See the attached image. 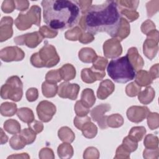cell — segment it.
Instances as JSON below:
<instances>
[{"mask_svg":"<svg viewBox=\"0 0 159 159\" xmlns=\"http://www.w3.org/2000/svg\"><path fill=\"white\" fill-rule=\"evenodd\" d=\"M122 17L116 1H106L101 4L91 5L81 16L79 25L84 32L93 35L106 32L114 38Z\"/></svg>","mask_w":159,"mask_h":159,"instance_id":"6da1fadb","label":"cell"},{"mask_svg":"<svg viewBox=\"0 0 159 159\" xmlns=\"http://www.w3.org/2000/svg\"><path fill=\"white\" fill-rule=\"evenodd\" d=\"M41 5L44 22L54 30L73 27L82 16L77 1L43 0Z\"/></svg>","mask_w":159,"mask_h":159,"instance_id":"7a4b0ae2","label":"cell"},{"mask_svg":"<svg viewBox=\"0 0 159 159\" xmlns=\"http://www.w3.org/2000/svg\"><path fill=\"white\" fill-rule=\"evenodd\" d=\"M107 71L110 78L118 83H126L135 76V71L127 55L111 60Z\"/></svg>","mask_w":159,"mask_h":159,"instance_id":"3957f363","label":"cell"},{"mask_svg":"<svg viewBox=\"0 0 159 159\" xmlns=\"http://www.w3.org/2000/svg\"><path fill=\"white\" fill-rule=\"evenodd\" d=\"M60 60L56 48L47 41L39 52L32 54L30 59L31 64L36 68H51L57 65Z\"/></svg>","mask_w":159,"mask_h":159,"instance_id":"277c9868","label":"cell"},{"mask_svg":"<svg viewBox=\"0 0 159 159\" xmlns=\"http://www.w3.org/2000/svg\"><path fill=\"white\" fill-rule=\"evenodd\" d=\"M23 85L17 76L9 77L1 88V97L2 99H9L13 101H20L23 94Z\"/></svg>","mask_w":159,"mask_h":159,"instance_id":"5b68a950","label":"cell"},{"mask_svg":"<svg viewBox=\"0 0 159 159\" xmlns=\"http://www.w3.org/2000/svg\"><path fill=\"white\" fill-rule=\"evenodd\" d=\"M41 19V9L37 5H33L25 14H19L14 21L16 27L20 30H25L30 28L32 24L40 26Z\"/></svg>","mask_w":159,"mask_h":159,"instance_id":"8992f818","label":"cell"},{"mask_svg":"<svg viewBox=\"0 0 159 159\" xmlns=\"http://www.w3.org/2000/svg\"><path fill=\"white\" fill-rule=\"evenodd\" d=\"M147 37L143 45V52L149 60L155 57L158 50V31L154 30L147 35Z\"/></svg>","mask_w":159,"mask_h":159,"instance_id":"52a82bcc","label":"cell"},{"mask_svg":"<svg viewBox=\"0 0 159 159\" xmlns=\"http://www.w3.org/2000/svg\"><path fill=\"white\" fill-rule=\"evenodd\" d=\"M111 106L109 104H101L94 107L90 112L92 119L96 122L101 129H106L107 127V117L105 113L110 111Z\"/></svg>","mask_w":159,"mask_h":159,"instance_id":"ba28073f","label":"cell"},{"mask_svg":"<svg viewBox=\"0 0 159 159\" xmlns=\"http://www.w3.org/2000/svg\"><path fill=\"white\" fill-rule=\"evenodd\" d=\"M43 39V37L38 31L17 36L14 38V41L17 45H25L29 48H34L42 42Z\"/></svg>","mask_w":159,"mask_h":159,"instance_id":"9c48e42d","label":"cell"},{"mask_svg":"<svg viewBox=\"0 0 159 159\" xmlns=\"http://www.w3.org/2000/svg\"><path fill=\"white\" fill-rule=\"evenodd\" d=\"M36 111L39 119L43 122H48L51 120L55 114L57 109L52 102L48 101H42L37 105Z\"/></svg>","mask_w":159,"mask_h":159,"instance_id":"30bf717a","label":"cell"},{"mask_svg":"<svg viewBox=\"0 0 159 159\" xmlns=\"http://www.w3.org/2000/svg\"><path fill=\"white\" fill-rule=\"evenodd\" d=\"M80 87L76 83H70L68 81L61 83L58 87V95L64 99L75 100L78 97Z\"/></svg>","mask_w":159,"mask_h":159,"instance_id":"8fae6325","label":"cell"},{"mask_svg":"<svg viewBox=\"0 0 159 159\" xmlns=\"http://www.w3.org/2000/svg\"><path fill=\"white\" fill-rule=\"evenodd\" d=\"M25 53L24 51L16 46L7 47L0 52V58L5 62L21 61L24 59Z\"/></svg>","mask_w":159,"mask_h":159,"instance_id":"7c38bea8","label":"cell"},{"mask_svg":"<svg viewBox=\"0 0 159 159\" xmlns=\"http://www.w3.org/2000/svg\"><path fill=\"white\" fill-rule=\"evenodd\" d=\"M103 52L108 58H116L122 53V48L119 40L112 38L107 40L103 44Z\"/></svg>","mask_w":159,"mask_h":159,"instance_id":"4fadbf2b","label":"cell"},{"mask_svg":"<svg viewBox=\"0 0 159 159\" xmlns=\"http://www.w3.org/2000/svg\"><path fill=\"white\" fill-rule=\"evenodd\" d=\"M150 111L146 106H132L127 111V117L129 120L134 123L143 121L149 114Z\"/></svg>","mask_w":159,"mask_h":159,"instance_id":"5bb4252c","label":"cell"},{"mask_svg":"<svg viewBox=\"0 0 159 159\" xmlns=\"http://www.w3.org/2000/svg\"><path fill=\"white\" fill-rule=\"evenodd\" d=\"M13 19L11 17H3L0 22V41L4 42L11 38L13 34Z\"/></svg>","mask_w":159,"mask_h":159,"instance_id":"9a60e30c","label":"cell"},{"mask_svg":"<svg viewBox=\"0 0 159 159\" xmlns=\"http://www.w3.org/2000/svg\"><path fill=\"white\" fill-rule=\"evenodd\" d=\"M105 76V71H96L92 68H84L81 72V78L82 81L88 84L93 83L96 81L102 80Z\"/></svg>","mask_w":159,"mask_h":159,"instance_id":"2e32d148","label":"cell"},{"mask_svg":"<svg viewBox=\"0 0 159 159\" xmlns=\"http://www.w3.org/2000/svg\"><path fill=\"white\" fill-rule=\"evenodd\" d=\"M126 55L135 71H139L143 68L144 65V61L139 53L138 50L136 47L130 48L128 50Z\"/></svg>","mask_w":159,"mask_h":159,"instance_id":"e0dca14e","label":"cell"},{"mask_svg":"<svg viewBox=\"0 0 159 159\" xmlns=\"http://www.w3.org/2000/svg\"><path fill=\"white\" fill-rule=\"evenodd\" d=\"M115 89L114 84L109 80H103L99 84L97 91V97L101 100L106 99Z\"/></svg>","mask_w":159,"mask_h":159,"instance_id":"ac0fdd59","label":"cell"},{"mask_svg":"<svg viewBox=\"0 0 159 159\" xmlns=\"http://www.w3.org/2000/svg\"><path fill=\"white\" fill-rule=\"evenodd\" d=\"M78 57L80 60L86 63H93L97 57L95 51L89 47L82 48L78 52Z\"/></svg>","mask_w":159,"mask_h":159,"instance_id":"d6986e66","label":"cell"},{"mask_svg":"<svg viewBox=\"0 0 159 159\" xmlns=\"http://www.w3.org/2000/svg\"><path fill=\"white\" fill-rule=\"evenodd\" d=\"M135 82L140 86H147L152 83V78L148 71L146 70H140L135 73Z\"/></svg>","mask_w":159,"mask_h":159,"instance_id":"ffe728a7","label":"cell"},{"mask_svg":"<svg viewBox=\"0 0 159 159\" xmlns=\"http://www.w3.org/2000/svg\"><path fill=\"white\" fill-rule=\"evenodd\" d=\"M155 92L151 86L147 87L143 91H140L138 94L139 101L143 104H148L154 99Z\"/></svg>","mask_w":159,"mask_h":159,"instance_id":"44dd1931","label":"cell"},{"mask_svg":"<svg viewBox=\"0 0 159 159\" xmlns=\"http://www.w3.org/2000/svg\"><path fill=\"white\" fill-rule=\"evenodd\" d=\"M81 102L87 107H91L96 102L94 91L91 88L84 89L81 95Z\"/></svg>","mask_w":159,"mask_h":159,"instance_id":"7402d4cb","label":"cell"},{"mask_svg":"<svg viewBox=\"0 0 159 159\" xmlns=\"http://www.w3.org/2000/svg\"><path fill=\"white\" fill-rule=\"evenodd\" d=\"M60 73L61 79L65 81H68L74 79L76 76L75 68L70 63H66L63 65L60 69Z\"/></svg>","mask_w":159,"mask_h":159,"instance_id":"603a6c76","label":"cell"},{"mask_svg":"<svg viewBox=\"0 0 159 159\" xmlns=\"http://www.w3.org/2000/svg\"><path fill=\"white\" fill-rule=\"evenodd\" d=\"M130 27L129 22L125 18L122 17L120 27L114 38L119 40V41L122 40L123 39L128 37V35L130 34Z\"/></svg>","mask_w":159,"mask_h":159,"instance_id":"cb8c5ba5","label":"cell"},{"mask_svg":"<svg viewBox=\"0 0 159 159\" xmlns=\"http://www.w3.org/2000/svg\"><path fill=\"white\" fill-rule=\"evenodd\" d=\"M42 91L45 97L48 98H53L55 96L58 91V86L57 83L45 81L42 84Z\"/></svg>","mask_w":159,"mask_h":159,"instance_id":"d4e9b609","label":"cell"},{"mask_svg":"<svg viewBox=\"0 0 159 159\" xmlns=\"http://www.w3.org/2000/svg\"><path fill=\"white\" fill-rule=\"evenodd\" d=\"M58 136L62 142L70 143H72L75 139L74 132L70 128L66 126L62 127L58 130Z\"/></svg>","mask_w":159,"mask_h":159,"instance_id":"484cf974","label":"cell"},{"mask_svg":"<svg viewBox=\"0 0 159 159\" xmlns=\"http://www.w3.org/2000/svg\"><path fill=\"white\" fill-rule=\"evenodd\" d=\"M58 155L60 158H70L73 155V148L70 143H63L57 148Z\"/></svg>","mask_w":159,"mask_h":159,"instance_id":"4316f807","label":"cell"},{"mask_svg":"<svg viewBox=\"0 0 159 159\" xmlns=\"http://www.w3.org/2000/svg\"><path fill=\"white\" fill-rule=\"evenodd\" d=\"M17 117L24 122L29 124L34 120V115L33 111L28 107H21L17 109Z\"/></svg>","mask_w":159,"mask_h":159,"instance_id":"83f0119b","label":"cell"},{"mask_svg":"<svg viewBox=\"0 0 159 159\" xmlns=\"http://www.w3.org/2000/svg\"><path fill=\"white\" fill-rule=\"evenodd\" d=\"M4 130L10 134H17L20 132V125L15 119H10L6 120L4 123Z\"/></svg>","mask_w":159,"mask_h":159,"instance_id":"f1b7e54d","label":"cell"},{"mask_svg":"<svg viewBox=\"0 0 159 159\" xmlns=\"http://www.w3.org/2000/svg\"><path fill=\"white\" fill-rule=\"evenodd\" d=\"M83 135L88 139H93L95 137L98 133V128L96 125L91 121L86 122L81 128Z\"/></svg>","mask_w":159,"mask_h":159,"instance_id":"f546056e","label":"cell"},{"mask_svg":"<svg viewBox=\"0 0 159 159\" xmlns=\"http://www.w3.org/2000/svg\"><path fill=\"white\" fill-rule=\"evenodd\" d=\"M1 114L3 116L11 117L14 116L17 111V105L13 102H5L1 104L0 107Z\"/></svg>","mask_w":159,"mask_h":159,"instance_id":"4dcf8cb0","label":"cell"},{"mask_svg":"<svg viewBox=\"0 0 159 159\" xmlns=\"http://www.w3.org/2000/svg\"><path fill=\"white\" fill-rule=\"evenodd\" d=\"M146 134V129L143 126H136L131 128L129 133V137L132 140L139 142L141 141Z\"/></svg>","mask_w":159,"mask_h":159,"instance_id":"1f68e13d","label":"cell"},{"mask_svg":"<svg viewBox=\"0 0 159 159\" xmlns=\"http://www.w3.org/2000/svg\"><path fill=\"white\" fill-rule=\"evenodd\" d=\"M107 127L112 128H118L121 127L124 124V119L119 114H113L107 117Z\"/></svg>","mask_w":159,"mask_h":159,"instance_id":"d6a6232c","label":"cell"},{"mask_svg":"<svg viewBox=\"0 0 159 159\" xmlns=\"http://www.w3.org/2000/svg\"><path fill=\"white\" fill-rule=\"evenodd\" d=\"M27 145L24 138L20 135L15 134L9 140V145L14 150H20L25 147Z\"/></svg>","mask_w":159,"mask_h":159,"instance_id":"836d02e7","label":"cell"},{"mask_svg":"<svg viewBox=\"0 0 159 159\" xmlns=\"http://www.w3.org/2000/svg\"><path fill=\"white\" fill-rule=\"evenodd\" d=\"M119 10L121 16H124L127 19V21L129 22H132L135 20H137L139 17V13L136 10L132 9H127L124 8L119 7Z\"/></svg>","mask_w":159,"mask_h":159,"instance_id":"e575fe53","label":"cell"},{"mask_svg":"<svg viewBox=\"0 0 159 159\" xmlns=\"http://www.w3.org/2000/svg\"><path fill=\"white\" fill-rule=\"evenodd\" d=\"M82 32L81 29L78 26H76L73 29L67 30L65 34V37L68 40L76 41L79 40Z\"/></svg>","mask_w":159,"mask_h":159,"instance_id":"d590c367","label":"cell"},{"mask_svg":"<svg viewBox=\"0 0 159 159\" xmlns=\"http://www.w3.org/2000/svg\"><path fill=\"white\" fill-rule=\"evenodd\" d=\"M107 63L108 60H107V58L97 56L96 58L93 63V66H91V68L96 71H105V69L106 66L107 65Z\"/></svg>","mask_w":159,"mask_h":159,"instance_id":"8d00e7d4","label":"cell"},{"mask_svg":"<svg viewBox=\"0 0 159 159\" xmlns=\"http://www.w3.org/2000/svg\"><path fill=\"white\" fill-rule=\"evenodd\" d=\"M143 145L146 148H158V139L156 135L148 134L144 139Z\"/></svg>","mask_w":159,"mask_h":159,"instance_id":"74e56055","label":"cell"},{"mask_svg":"<svg viewBox=\"0 0 159 159\" xmlns=\"http://www.w3.org/2000/svg\"><path fill=\"white\" fill-rule=\"evenodd\" d=\"M20 135L24 138L27 145L32 144L36 139L37 134L31 129H24L20 132Z\"/></svg>","mask_w":159,"mask_h":159,"instance_id":"f35d334b","label":"cell"},{"mask_svg":"<svg viewBox=\"0 0 159 159\" xmlns=\"http://www.w3.org/2000/svg\"><path fill=\"white\" fill-rule=\"evenodd\" d=\"M147 124L151 130L157 129L159 127V115L157 112H149L147 117Z\"/></svg>","mask_w":159,"mask_h":159,"instance_id":"ab89813d","label":"cell"},{"mask_svg":"<svg viewBox=\"0 0 159 159\" xmlns=\"http://www.w3.org/2000/svg\"><path fill=\"white\" fill-rule=\"evenodd\" d=\"M116 2L117 4L119 7L127 9H132L136 10L138 7L140 1H126V0H119L116 1Z\"/></svg>","mask_w":159,"mask_h":159,"instance_id":"60d3db41","label":"cell"},{"mask_svg":"<svg viewBox=\"0 0 159 159\" xmlns=\"http://www.w3.org/2000/svg\"><path fill=\"white\" fill-rule=\"evenodd\" d=\"M45 80L48 82L53 83H57L61 81L62 79L59 69L53 70L48 71L45 75Z\"/></svg>","mask_w":159,"mask_h":159,"instance_id":"b9f144b4","label":"cell"},{"mask_svg":"<svg viewBox=\"0 0 159 159\" xmlns=\"http://www.w3.org/2000/svg\"><path fill=\"white\" fill-rule=\"evenodd\" d=\"M141 91V86H139L135 81L127 84L125 87V93L129 97H134L139 94Z\"/></svg>","mask_w":159,"mask_h":159,"instance_id":"7bdbcfd3","label":"cell"},{"mask_svg":"<svg viewBox=\"0 0 159 159\" xmlns=\"http://www.w3.org/2000/svg\"><path fill=\"white\" fill-rule=\"evenodd\" d=\"M122 145L130 153L135 151L138 147L137 142L132 140L129 136L125 137L122 141Z\"/></svg>","mask_w":159,"mask_h":159,"instance_id":"ee69618b","label":"cell"},{"mask_svg":"<svg viewBox=\"0 0 159 159\" xmlns=\"http://www.w3.org/2000/svg\"><path fill=\"white\" fill-rule=\"evenodd\" d=\"M159 1H150L146 4L147 16L149 17H152L158 11L159 9Z\"/></svg>","mask_w":159,"mask_h":159,"instance_id":"f6af8a7d","label":"cell"},{"mask_svg":"<svg viewBox=\"0 0 159 159\" xmlns=\"http://www.w3.org/2000/svg\"><path fill=\"white\" fill-rule=\"evenodd\" d=\"M39 32L43 38L52 39L55 37L58 34V31L50 29L47 25H43L40 27Z\"/></svg>","mask_w":159,"mask_h":159,"instance_id":"bcb514c9","label":"cell"},{"mask_svg":"<svg viewBox=\"0 0 159 159\" xmlns=\"http://www.w3.org/2000/svg\"><path fill=\"white\" fill-rule=\"evenodd\" d=\"M75 111L76 116H84L89 112V108L85 106L81 101H77L75 105Z\"/></svg>","mask_w":159,"mask_h":159,"instance_id":"7dc6e473","label":"cell"},{"mask_svg":"<svg viewBox=\"0 0 159 159\" xmlns=\"http://www.w3.org/2000/svg\"><path fill=\"white\" fill-rule=\"evenodd\" d=\"M99 152L98 149L93 147H88L84 152V158H99Z\"/></svg>","mask_w":159,"mask_h":159,"instance_id":"c3c4849f","label":"cell"},{"mask_svg":"<svg viewBox=\"0 0 159 159\" xmlns=\"http://www.w3.org/2000/svg\"><path fill=\"white\" fill-rule=\"evenodd\" d=\"M155 28L156 27L155 24L151 20L147 19L142 24L140 29L142 33H143L145 35H147L151 31L155 30Z\"/></svg>","mask_w":159,"mask_h":159,"instance_id":"681fc988","label":"cell"},{"mask_svg":"<svg viewBox=\"0 0 159 159\" xmlns=\"http://www.w3.org/2000/svg\"><path fill=\"white\" fill-rule=\"evenodd\" d=\"M91 121V118L88 116H76L74 119V125L79 130H81L82 127L88 122Z\"/></svg>","mask_w":159,"mask_h":159,"instance_id":"f907efd6","label":"cell"},{"mask_svg":"<svg viewBox=\"0 0 159 159\" xmlns=\"http://www.w3.org/2000/svg\"><path fill=\"white\" fill-rule=\"evenodd\" d=\"M16 8V4L14 1L6 0L2 2L1 6V9L4 13H11Z\"/></svg>","mask_w":159,"mask_h":159,"instance_id":"816d5d0a","label":"cell"},{"mask_svg":"<svg viewBox=\"0 0 159 159\" xmlns=\"http://www.w3.org/2000/svg\"><path fill=\"white\" fill-rule=\"evenodd\" d=\"M130 152H128L121 144L119 145L116 152V156L114 158H130Z\"/></svg>","mask_w":159,"mask_h":159,"instance_id":"f5cc1de1","label":"cell"},{"mask_svg":"<svg viewBox=\"0 0 159 159\" xmlns=\"http://www.w3.org/2000/svg\"><path fill=\"white\" fill-rule=\"evenodd\" d=\"M26 98L29 102H34L36 101L39 97V92L37 88H30L27 89L25 93Z\"/></svg>","mask_w":159,"mask_h":159,"instance_id":"db71d44e","label":"cell"},{"mask_svg":"<svg viewBox=\"0 0 159 159\" xmlns=\"http://www.w3.org/2000/svg\"><path fill=\"white\" fill-rule=\"evenodd\" d=\"M159 154L158 148H146L143 150V157L145 158H158Z\"/></svg>","mask_w":159,"mask_h":159,"instance_id":"11a10c76","label":"cell"},{"mask_svg":"<svg viewBox=\"0 0 159 159\" xmlns=\"http://www.w3.org/2000/svg\"><path fill=\"white\" fill-rule=\"evenodd\" d=\"M28 127L31 129L36 134H39L43 130V125L41 122L35 120L33 122L28 124Z\"/></svg>","mask_w":159,"mask_h":159,"instance_id":"9f6ffc18","label":"cell"},{"mask_svg":"<svg viewBox=\"0 0 159 159\" xmlns=\"http://www.w3.org/2000/svg\"><path fill=\"white\" fill-rule=\"evenodd\" d=\"M40 158H54V153L53 150L49 148H43L39 152Z\"/></svg>","mask_w":159,"mask_h":159,"instance_id":"6f0895ef","label":"cell"},{"mask_svg":"<svg viewBox=\"0 0 159 159\" xmlns=\"http://www.w3.org/2000/svg\"><path fill=\"white\" fill-rule=\"evenodd\" d=\"M94 40V37L93 34L87 32H82V34L81 35L78 40L80 41V42L82 43L87 44L93 42Z\"/></svg>","mask_w":159,"mask_h":159,"instance_id":"680465c9","label":"cell"},{"mask_svg":"<svg viewBox=\"0 0 159 159\" xmlns=\"http://www.w3.org/2000/svg\"><path fill=\"white\" fill-rule=\"evenodd\" d=\"M77 2L80 6L81 11V14L84 15L88 11L89 7L91 6L92 1H86V0H80L77 1Z\"/></svg>","mask_w":159,"mask_h":159,"instance_id":"91938a15","label":"cell"},{"mask_svg":"<svg viewBox=\"0 0 159 159\" xmlns=\"http://www.w3.org/2000/svg\"><path fill=\"white\" fill-rule=\"evenodd\" d=\"M16 4V9L20 11H25L29 6V2L28 1H14Z\"/></svg>","mask_w":159,"mask_h":159,"instance_id":"94428289","label":"cell"},{"mask_svg":"<svg viewBox=\"0 0 159 159\" xmlns=\"http://www.w3.org/2000/svg\"><path fill=\"white\" fill-rule=\"evenodd\" d=\"M149 73L153 80L158 78V63L153 65L150 68Z\"/></svg>","mask_w":159,"mask_h":159,"instance_id":"6125c7cd","label":"cell"},{"mask_svg":"<svg viewBox=\"0 0 159 159\" xmlns=\"http://www.w3.org/2000/svg\"><path fill=\"white\" fill-rule=\"evenodd\" d=\"M8 140V137L4 132L3 129H1V144L2 145L6 143Z\"/></svg>","mask_w":159,"mask_h":159,"instance_id":"be15d7a7","label":"cell"},{"mask_svg":"<svg viewBox=\"0 0 159 159\" xmlns=\"http://www.w3.org/2000/svg\"><path fill=\"white\" fill-rule=\"evenodd\" d=\"M29 158L30 157L29 155L27 153H22L19 154H17V155H12L11 156H9L7 157V158Z\"/></svg>","mask_w":159,"mask_h":159,"instance_id":"e7e4bbea","label":"cell"}]
</instances>
